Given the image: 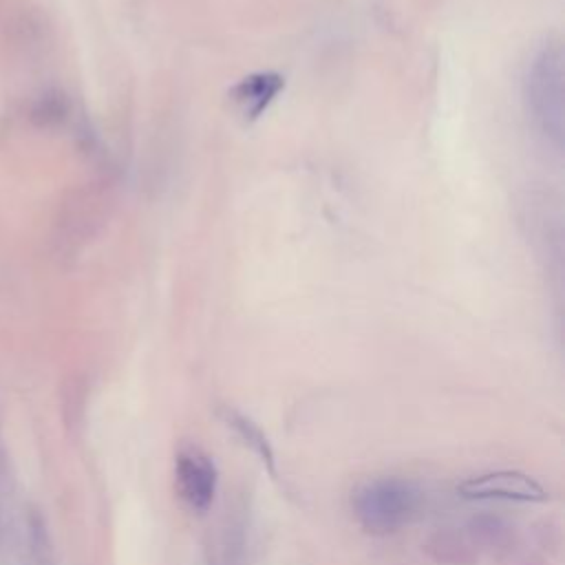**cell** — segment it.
Instances as JSON below:
<instances>
[{"mask_svg":"<svg viewBox=\"0 0 565 565\" xmlns=\"http://www.w3.org/2000/svg\"><path fill=\"white\" fill-rule=\"evenodd\" d=\"M179 497L196 512H205L216 494V466L199 448H183L174 461Z\"/></svg>","mask_w":565,"mask_h":565,"instance_id":"277c9868","label":"cell"},{"mask_svg":"<svg viewBox=\"0 0 565 565\" xmlns=\"http://www.w3.org/2000/svg\"><path fill=\"white\" fill-rule=\"evenodd\" d=\"M422 494L415 483L399 477H380L362 483L351 499L364 532L384 536L402 530L417 514Z\"/></svg>","mask_w":565,"mask_h":565,"instance_id":"7a4b0ae2","label":"cell"},{"mask_svg":"<svg viewBox=\"0 0 565 565\" xmlns=\"http://www.w3.org/2000/svg\"><path fill=\"white\" fill-rule=\"evenodd\" d=\"M523 106L536 137L561 152L563 146V49L558 40L541 42L523 71Z\"/></svg>","mask_w":565,"mask_h":565,"instance_id":"6da1fadb","label":"cell"},{"mask_svg":"<svg viewBox=\"0 0 565 565\" xmlns=\"http://www.w3.org/2000/svg\"><path fill=\"white\" fill-rule=\"evenodd\" d=\"M223 422L227 424V428H232L236 433V437L260 459V463L274 475V450L269 439L265 437V433L245 415H241L234 408H223L221 411Z\"/></svg>","mask_w":565,"mask_h":565,"instance_id":"8992f818","label":"cell"},{"mask_svg":"<svg viewBox=\"0 0 565 565\" xmlns=\"http://www.w3.org/2000/svg\"><path fill=\"white\" fill-rule=\"evenodd\" d=\"M457 494L468 501L543 503L550 499L547 490L534 477L519 470H494L468 477L457 486Z\"/></svg>","mask_w":565,"mask_h":565,"instance_id":"3957f363","label":"cell"},{"mask_svg":"<svg viewBox=\"0 0 565 565\" xmlns=\"http://www.w3.org/2000/svg\"><path fill=\"white\" fill-rule=\"evenodd\" d=\"M282 86H285L282 75H278L274 71H260V73H252V75L243 77L238 84H234L230 90V99L234 102V106L247 121H254L278 97Z\"/></svg>","mask_w":565,"mask_h":565,"instance_id":"5b68a950","label":"cell"}]
</instances>
